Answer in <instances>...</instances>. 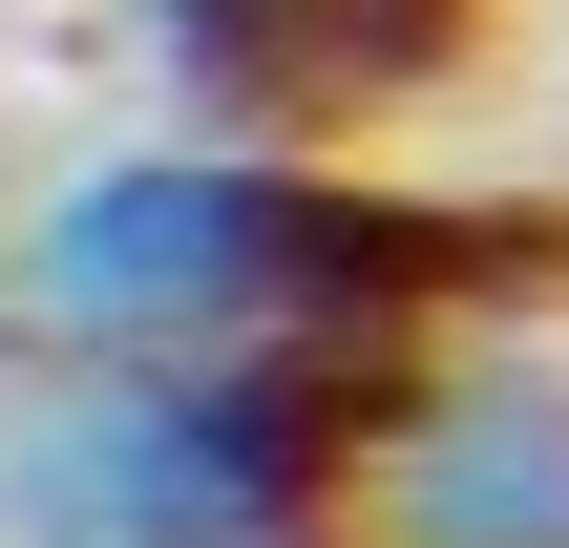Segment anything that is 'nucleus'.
Wrapping results in <instances>:
<instances>
[{
  "mask_svg": "<svg viewBox=\"0 0 569 548\" xmlns=\"http://www.w3.org/2000/svg\"><path fill=\"white\" fill-rule=\"evenodd\" d=\"M338 548H569V338H528V317L401 338Z\"/></svg>",
  "mask_w": 569,
  "mask_h": 548,
  "instance_id": "3",
  "label": "nucleus"
},
{
  "mask_svg": "<svg viewBox=\"0 0 569 548\" xmlns=\"http://www.w3.org/2000/svg\"><path fill=\"white\" fill-rule=\"evenodd\" d=\"M465 21H486V0H127V63H148L169 127H211V148H317V127H359V106L443 84Z\"/></svg>",
  "mask_w": 569,
  "mask_h": 548,
  "instance_id": "4",
  "label": "nucleus"
},
{
  "mask_svg": "<svg viewBox=\"0 0 569 548\" xmlns=\"http://www.w3.org/2000/svg\"><path fill=\"white\" fill-rule=\"evenodd\" d=\"M380 359H0V548H338Z\"/></svg>",
  "mask_w": 569,
  "mask_h": 548,
  "instance_id": "2",
  "label": "nucleus"
},
{
  "mask_svg": "<svg viewBox=\"0 0 569 548\" xmlns=\"http://www.w3.org/2000/svg\"><path fill=\"white\" fill-rule=\"evenodd\" d=\"M528 275L486 211H422L317 148H84L0 211V359H401L443 317H507Z\"/></svg>",
  "mask_w": 569,
  "mask_h": 548,
  "instance_id": "1",
  "label": "nucleus"
}]
</instances>
